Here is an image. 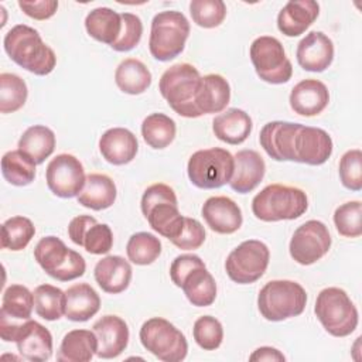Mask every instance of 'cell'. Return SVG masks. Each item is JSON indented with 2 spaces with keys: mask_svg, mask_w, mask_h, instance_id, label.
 <instances>
[{
  "mask_svg": "<svg viewBox=\"0 0 362 362\" xmlns=\"http://www.w3.org/2000/svg\"><path fill=\"white\" fill-rule=\"evenodd\" d=\"M263 150L276 161L321 165L332 154L331 136L320 129L291 122H269L259 134Z\"/></svg>",
  "mask_w": 362,
  "mask_h": 362,
  "instance_id": "6da1fadb",
  "label": "cell"
},
{
  "mask_svg": "<svg viewBox=\"0 0 362 362\" xmlns=\"http://www.w3.org/2000/svg\"><path fill=\"white\" fill-rule=\"evenodd\" d=\"M3 45L11 61L34 75L45 76L55 68V52L30 25L17 24L10 28L4 35Z\"/></svg>",
  "mask_w": 362,
  "mask_h": 362,
  "instance_id": "7a4b0ae2",
  "label": "cell"
},
{
  "mask_svg": "<svg viewBox=\"0 0 362 362\" xmlns=\"http://www.w3.org/2000/svg\"><path fill=\"white\" fill-rule=\"evenodd\" d=\"M140 206L151 229L168 240H174L182 230L185 216L180 214L177 195L167 184L157 182L147 187Z\"/></svg>",
  "mask_w": 362,
  "mask_h": 362,
  "instance_id": "3957f363",
  "label": "cell"
},
{
  "mask_svg": "<svg viewBox=\"0 0 362 362\" xmlns=\"http://www.w3.org/2000/svg\"><path fill=\"white\" fill-rule=\"evenodd\" d=\"M199 71L187 62L175 64L164 71L158 89L170 107L182 117H199L195 106V96L201 85Z\"/></svg>",
  "mask_w": 362,
  "mask_h": 362,
  "instance_id": "277c9868",
  "label": "cell"
},
{
  "mask_svg": "<svg viewBox=\"0 0 362 362\" xmlns=\"http://www.w3.org/2000/svg\"><path fill=\"white\" fill-rule=\"evenodd\" d=\"M307 208L308 199L303 189L281 184L264 187L252 199L253 215L264 222L297 219Z\"/></svg>",
  "mask_w": 362,
  "mask_h": 362,
  "instance_id": "5b68a950",
  "label": "cell"
},
{
  "mask_svg": "<svg viewBox=\"0 0 362 362\" xmlns=\"http://www.w3.org/2000/svg\"><path fill=\"white\" fill-rule=\"evenodd\" d=\"M189 35V23L187 17L177 10L160 11L153 17L148 49L157 59L167 62L178 57L185 47Z\"/></svg>",
  "mask_w": 362,
  "mask_h": 362,
  "instance_id": "8992f818",
  "label": "cell"
},
{
  "mask_svg": "<svg viewBox=\"0 0 362 362\" xmlns=\"http://www.w3.org/2000/svg\"><path fill=\"white\" fill-rule=\"evenodd\" d=\"M307 304L304 287L293 280H272L257 296V307L267 321H283L300 315Z\"/></svg>",
  "mask_w": 362,
  "mask_h": 362,
  "instance_id": "52a82bcc",
  "label": "cell"
},
{
  "mask_svg": "<svg viewBox=\"0 0 362 362\" xmlns=\"http://www.w3.org/2000/svg\"><path fill=\"white\" fill-rule=\"evenodd\" d=\"M314 311L325 331L338 338L348 337L358 325V310L346 291L339 287L321 290Z\"/></svg>",
  "mask_w": 362,
  "mask_h": 362,
  "instance_id": "ba28073f",
  "label": "cell"
},
{
  "mask_svg": "<svg viewBox=\"0 0 362 362\" xmlns=\"http://www.w3.org/2000/svg\"><path fill=\"white\" fill-rule=\"evenodd\" d=\"M235 170L233 156L221 147L195 151L187 165L189 181L202 189L221 188L229 184Z\"/></svg>",
  "mask_w": 362,
  "mask_h": 362,
  "instance_id": "9c48e42d",
  "label": "cell"
},
{
  "mask_svg": "<svg viewBox=\"0 0 362 362\" xmlns=\"http://www.w3.org/2000/svg\"><path fill=\"white\" fill-rule=\"evenodd\" d=\"M34 259L48 276L59 281L75 280L86 269L85 259L57 236L42 238L34 249Z\"/></svg>",
  "mask_w": 362,
  "mask_h": 362,
  "instance_id": "30bf717a",
  "label": "cell"
},
{
  "mask_svg": "<svg viewBox=\"0 0 362 362\" xmlns=\"http://www.w3.org/2000/svg\"><path fill=\"white\" fill-rule=\"evenodd\" d=\"M139 337L141 345L160 361L180 362L187 356L188 342L184 334L165 318L153 317L143 322Z\"/></svg>",
  "mask_w": 362,
  "mask_h": 362,
  "instance_id": "8fae6325",
  "label": "cell"
},
{
  "mask_svg": "<svg viewBox=\"0 0 362 362\" xmlns=\"http://www.w3.org/2000/svg\"><path fill=\"white\" fill-rule=\"evenodd\" d=\"M250 61L257 76L273 85L286 83L291 79L293 66L286 57L283 44L270 35L256 38L249 49Z\"/></svg>",
  "mask_w": 362,
  "mask_h": 362,
  "instance_id": "7c38bea8",
  "label": "cell"
},
{
  "mask_svg": "<svg viewBox=\"0 0 362 362\" xmlns=\"http://www.w3.org/2000/svg\"><path fill=\"white\" fill-rule=\"evenodd\" d=\"M269 260V247L260 240L249 239L238 245L228 255L225 270L232 281L238 284H250L264 274Z\"/></svg>",
  "mask_w": 362,
  "mask_h": 362,
  "instance_id": "4fadbf2b",
  "label": "cell"
},
{
  "mask_svg": "<svg viewBox=\"0 0 362 362\" xmlns=\"http://www.w3.org/2000/svg\"><path fill=\"white\" fill-rule=\"evenodd\" d=\"M331 247V235L321 221H307L300 225L290 240V256L303 266H308L324 257Z\"/></svg>",
  "mask_w": 362,
  "mask_h": 362,
  "instance_id": "5bb4252c",
  "label": "cell"
},
{
  "mask_svg": "<svg viewBox=\"0 0 362 362\" xmlns=\"http://www.w3.org/2000/svg\"><path fill=\"white\" fill-rule=\"evenodd\" d=\"M49 191L59 198H74L82 191L86 175L82 163L72 154H58L52 158L45 171Z\"/></svg>",
  "mask_w": 362,
  "mask_h": 362,
  "instance_id": "9a60e30c",
  "label": "cell"
},
{
  "mask_svg": "<svg viewBox=\"0 0 362 362\" xmlns=\"http://www.w3.org/2000/svg\"><path fill=\"white\" fill-rule=\"evenodd\" d=\"M20 355L33 362H42L52 355V335L37 321L25 320L20 322L13 335Z\"/></svg>",
  "mask_w": 362,
  "mask_h": 362,
  "instance_id": "2e32d148",
  "label": "cell"
},
{
  "mask_svg": "<svg viewBox=\"0 0 362 362\" xmlns=\"http://www.w3.org/2000/svg\"><path fill=\"white\" fill-rule=\"evenodd\" d=\"M93 332L98 339L96 355L102 359L119 356L129 344V327L117 315H103L93 324Z\"/></svg>",
  "mask_w": 362,
  "mask_h": 362,
  "instance_id": "e0dca14e",
  "label": "cell"
},
{
  "mask_svg": "<svg viewBox=\"0 0 362 362\" xmlns=\"http://www.w3.org/2000/svg\"><path fill=\"white\" fill-rule=\"evenodd\" d=\"M296 57L303 69L322 72L332 64L334 44L324 33L311 31L298 42Z\"/></svg>",
  "mask_w": 362,
  "mask_h": 362,
  "instance_id": "ac0fdd59",
  "label": "cell"
},
{
  "mask_svg": "<svg viewBox=\"0 0 362 362\" xmlns=\"http://www.w3.org/2000/svg\"><path fill=\"white\" fill-rule=\"evenodd\" d=\"M206 225L216 233L229 235L236 232L243 222L239 205L228 197H211L201 209Z\"/></svg>",
  "mask_w": 362,
  "mask_h": 362,
  "instance_id": "d6986e66",
  "label": "cell"
},
{
  "mask_svg": "<svg viewBox=\"0 0 362 362\" xmlns=\"http://www.w3.org/2000/svg\"><path fill=\"white\" fill-rule=\"evenodd\" d=\"M320 4L314 0H290L279 11L277 28L286 37L301 35L318 17Z\"/></svg>",
  "mask_w": 362,
  "mask_h": 362,
  "instance_id": "ffe728a7",
  "label": "cell"
},
{
  "mask_svg": "<svg viewBox=\"0 0 362 362\" xmlns=\"http://www.w3.org/2000/svg\"><path fill=\"white\" fill-rule=\"evenodd\" d=\"M233 158L235 170L229 185L239 194H247L262 182L266 173L264 160L255 150H240Z\"/></svg>",
  "mask_w": 362,
  "mask_h": 362,
  "instance_id": "44dd1931",
  "label": "cell"
},
{
  "mask_svg": "<svg viewBox=\"0 0 362 362\" xmlns=\"http://www.w3.org/2000/svg\"><path fill=\"white\" fill-rule=\"evenodd\" d=\"M290 106L300 116H317L329 102L327 86L318 79H304L298 82L290 93Z\"/></svg>",
  "mask_w": 362,
  "mask_h": 362,
  "instance_id": "7402d4cb",
  "label": "cell"
},
{
  "mask_svg": "<svg viewBox=\"0 0 362 362\" xmlns=\"http://www.w3.org/2000/svg\"><path fill=\"white\" fill-rule=\"evenodd\" d=\"M99 150L107 163L113 165H123L136 157L139 143L130 130L124 127H113L100 136Z\"/></svg>",
  "mask_w": 362,
  "mask_h": 362,
  "instance_id": "603a6c76",
  "label": "cell"
},
{
  "mask_svg": "<svg viewBox=\"0 0 362 362\" xmlns=\"http://www.w3.org/2000/svg\"><path fill=\"white\" fill-rule=\"evenodd\" d=\"M132 266L122 256H106L100 259L93 270L99 287L109 294L124 291L132 280Z\"/></svg>",
  "mask_w": 362,
  "mask_h": 362,
  "instance_id": "cb8c5ba5",
  "label": "cell"
},
{
  "mask_svg": "<svg viewBox=\"0 0 362 362\" xmlns=\"http://www.w3.org/2000/svg\"><path fill=\"white\" fill-rule=\"evenodd\" d=\"M230 100V86L218 74H208L201 78V85L195 96V106L202 115L222 112Z\"/></svg>",
  "mask_w": 362,
  "mask_h": 362,
  "instance_id": "d4e9b609",
  "label": "cell"
},
{
  "mask_svg": "<svg viewBox=\"0 0 362 362\" xmlns=\"http://www.w3.org/2000/svg\"><path fill=\"white\" fill-rule=\"evenodd\" d=\"M252 127L250 116L238 107L226 109L212 122L214 134L228 144H242L249 137Z\"/></svg>",
  "mask_w": 362,
  "mask_h": 362,
  "instance_id": "484cf974",
  "label": "cell"
},
{
  "mask_svg": "<svg viewBox=\"0 0 362 362\" xmlns=\"http://www.w3.org/2000/svg\"><path fill=\"white\" fill-rule=\"evenodd\" d=\"M100 308L99 294L88 283H78L65 291V317L75 322L92 318Z\"/></svg>",
  "mask_w": 362,
  "mask_h": 362,
  "instance_id": "4316f807",
  "label": "cell"
},
{
  "mask_svg": "<svg viewBox=\"0 0 362 362\" xmlns=\"http://www.w3.org/2000/svg\"><path fill=\"white\" fill-rule=\"evenodd\" d=\"M116 194V185L109 175L93 173L86 175L85 185L76 198L82 206L102 211L115 204Z\"/></svg>",
  "mask_w": 362,
  "mask_h": 362,
  "instance_id": "83f0119b",
  "label": "cell"
},
{
  "mask_svg": "<svg viewBox=\"0 0 362 362\" xmlns=\"http://www.w3.org/2000/svg\"><path fill=\"white\" fill-rule=\"evenodd\" d=\"M98 349V339L90 329H72L66 332L59 345L57 359L61 362H88Z\"/></svg>",
  "mask_w": 362,
  "mask_h": 362,
  "instance_id": "f1b7e54d",
  "label": "cell"
},
{
  "mask_svg": "<svg viewBox=\"0 0 362 362\" xmlns=\"http://www.w3.org/2000/svg\"><path fill=\"white\" fill-rule=\"evenodd\" d=\"M85 28L96 41L112 45L120 35L122 17L109 7H98L88 13Z\"/></svg>",
  "mask_w": 362,
  "mask_h": 362,
  "instance_id": "f546056e",
  "label": "cell"
},
{
  "mask_svg": "<svg viewBox=\"0 0 362 362\" xmlns=\"http://www.w3.org/2000/svg\"><path fill=\"white\" fill-rule=\"evenodd\" d=\"M115 82L122 92L140 95L151 85V72L140 59L126 58L116 68Z\"/></svg>",
  "mask_w": 362,
  "mask_h": 362,
  "instance_id": "4dcf8cb0",
  "label": "cell"
},
{
  "mask_svg": "<svg viewBox=\"0 0 362 362\" xmlns=\"http://www.w3.org/2000/svg\"><path fill=\"white\" fill-rule=\"evenodd\" d=\"M55 148L54 132L42 124L28 127L18 140V150L28 156L35 164H42Z\"/></svg>",
  "mask_w": 362,
  "mask_h": 362,
  "instance_id": "1f68e13d",
  "label": "cell"
},
{
  "mask_svg": "<svg viewBox=\"0 0 362 362\" xmlns=\"http://www.w3.org/2000/svg\"><path fill=\"white\" fill-rule=\"evenodd\" d=\"M181 288L195 307H208L216 298V283L205 266L191 270L182 280Z\"/></svg>",
  "mask_w": 362,
  "mask_h": 362,
  "instance_id": "d6a6232c",
  "label": "cell"
},
{
  "mask_svg": "<svg viewBox=\"0 0 362 362\" xmlns=\"http://www.w3.org/2000/svg\"><path fill=\"white\" fill-rule=\"evenodd\" d=\"M175 122L164 113H151L141 123V136L147 146L160 150L170 146L175 137Z\"/></svg>",
  "mask_w": 362,
  "mask_h": 362,
  "instance_id": "836d02e7",
  "label": "cell"
},
{
  "mask_svg": "<svg viewBox=\"0 0 362 362\" xmlns=\"http://www.w3.org/2000/svg\"><path fill=\"white\" fill-rule=\"evenodd\" d=\"M35 163L23 151H7L1 158V174L4 180L16 187H24L35 178Z\"/></svg>",
  "mask_w": 362,
  "mask_h": 362,
  "instance_id": "e575fe53",
  "label": "cell"
},
{
  "mask_svg": "<svg viewBox=\"0 0 362 362\" xmlns=\"http://www.w3.org/2000/svg\"><path fill=\"white\" fill-rule=\"evenodd\" d=\"M34 308V294L21 284H11L3 293L0 314L14 321L31 318Z\"/></svg>",
  "mask_w": 362,
  "mask_h": 362,
  "instance_id": "d590c367",
  "label": "cell"
},
{
  "mask_svg": "<svg viewBox=\"0 0 362 362\" xmlns=\"http://www.w3.org/2000/svg\"><path fill=\"white\" fill-rule=\"evenodd\" d=\"M34 310L47 321L59 320L65 315V291L51 284H41L34 290Z\"/></svg>",
  "mask_w": 362,
  "mask_h": 362,
  "instance_id": "8d00e7d4",
  "label": "cell"
},
{
  "mask_svg": "<svg viewBox=\"0 0 362 362\" xmlns=\"http://www.w3.org/2000/svg\"><path fill=\"white\" fill-rule=\"evenodd\" d=\"M35 235L34 223L25 216H11L1 225V247L13 252L23 250Z\"/></svg>",
  "mask_w": 362,
  "mask_h": 362,
  "instance_id": "74e56055",
  "label": "cell"
},
{
  "mask_svg": "<svg viewBox=\"0 0 362 362\" xmlns=\"http://www.w3.org/2000/svg\"><path fill=\"white\" fill-rule=\"evenodd\" d=\"M126 253L132 263L139 266L151 264L161 253V242L148 232L133 233L126 245Z\"/></svg>",
  "mask_w": 362,
  "mask_h": 362,
  "instance_id": "f35d334b",
  "label": "cell"
},
{
  "mask_svg": "<svg viewBox=\"0 0 362 362\" xmlns=\"http://www.w3.org/2000/svg\"><path fill=\"white\" fill-rule=\"evenodd\" d=\"M28 89L18 75L3 72L0 75V112L13 113L21 109L27 100Z\"/></svg>",
  "mask_w": 362,
  "mask_h": 362,
  "instance_id": "ab89813d",
  "label": "cell"
},
{
  "mask_svg": "<svg viewBox=\"0 0 362 362\" xmlns=\"http://www.w3.org/2000/svg\"><path fill=\"white\" fill-rule=\"evenodd\" d=\"M337 232L345 238H358L362 235V204L349 201L339 205L334 212Z\"/></svg>",
  "mask_w": 362,
  "mask_h": 362,
  "instance_id": "60d3db41",
  "label": "cell"
},
{
  "mask_svg": "<svg viewBox=\"0 0 362 362\" xmlns=\"http://www.w3.org/2000/svg\"><path fill=\"white\" fill-rule=\"evenodd\" d=\"M192 21L202 28H215L226 17V4L222 0H192L189 3Z\"/></svg>",
  "mask_w": 362,
  "mask_h": 362,
  "instance_id": "b9f144b4",
  "label": "cell"
},
{
  "mask_svg": "<svg viewBox=\"0 0 362 362\" xmlns=\"http://www.w3.org/2000/svg\"><path fill=\"white\" fill-rule=\"evenodd\" d=\"M192 335L198 346L204 351H214L221 346L223 339V328L219 320L212 315H202L194 322Z\"/></svg>",
  "mask_w": 362,
  "mask_h": 362,
  "instance_id": "7bdbcfd3",
  "label": "cell"
},
{
  "mask_svg": "<svg viewBox=\"0 0 362 362\" xmlns=\"http://www.w3.org/2000/svg\"><path fill=\"white\" fill-rule=\"evenodd\" d=\"M339 178L345 188L351 191L362 189V151L348 150L339 160Z\"/></svg>",
  "mask_w": 362,
  "mask_h": 362,
  "instance_id": "ee69618b",
  "label": "cell"
},
{
  "mask_svg": "<svg viewBox=\"0 0 362 362\" xmlns=\"http://www.w3.org/2000/svg\"><path fill=\"white\" fill-rule=\"evenodd\" d=\"M122 30L119 38L110 45L117 52L132 51L141 40L143 23L139 16L133 13H122Z\"/></svg>",
  "mask_w": 362,
  "mask_h": 362,
  "instance_id": "f6af8a7d",
  "label": "cell"
},
{
  "mask_svg": "<svg viewBox=\"0 0 362 362\" xmlns=\"http://www.w3.org/2000/svg\"><path fill=\"white\" fill-rule=\"evenodd\" d=\"M112 246L113 233L110 226L106 223H99L98 221L86 229L82 238V247L92 255H105L112 249Z\"/></svg>",
  "mask_w": 362,
  "mask_h": 362,
  "instance_id": "bcb514c9",
  "label": "cell"
},
{
  "mask_svg": "<svg viewBox=\"0 0 362 362\" xmlns=\"http://www.w3.org/2000/svg\"><path fill=\"white\" fill-rule=\"evenodd\" d=\"M205 236L206 235L202 223L194 218L185 216L182 230L174 240H171V243L182 250H195L202 246Z\"/></svg>",
  "mask_w": 362,
  "mask_h": 362,
  "instance_id": "7dc6e473",
  "label": "cell"
},
{
  "mask_svg": "<svg viewBox=\"0 0 362 362\" xmlns=\"http://www.w3.org/2000/svg\"><path fill=\"white\" fill-rule=\"evenodd\" d=\"M202 266H205V263L201 260L199 256L188 255V253L180 255L173 260V263L170 266V277L177 287H181L185 276L191 270H194L197 267H202Z\"/></svg>",
  "mask_w": 362,
  "mask_h": 362,
  "instance_id": "c3c4849f",
  "label": "cell"
},
{
  "mask_svg": "<svg viewBox=\"0 0 362 362\" xmlns=\"http://www.w3.org/2000/svg\"><path fill=\"white\" fill-rule=\"evenodd\" d=\"M18 7L23 10V13L34 20H47L52 17L57 13L58 1L55 0H20Z\"/></svg>",
  "mask_w": 362,
  "mask_h": 362,
  "instance_id": "681fc988",
  "label": "cell"
},
{
  "mask_svg": "<svg viewBox=\"0 0 362 362\" xmlns=\"http://www.w3.org/2000/svg\"><path fill=\"white\" fill-rule=\"evenodd\" d=\"M96 219L93 216H89V215H79V216H75L69 225H68V235L71 238V240L78 245V246H82V238L86 232V229L95 223Z\"/></svg>",
  "mask_w": 362,
  "mask_h": 362,
  "instance_id": "f907efd6",
  "label": "cell"
},
{
  "mask_svg": "<svg viewBox=\"0 0 362 362\" xmlns=\"http://www.w3.org/2000/svg\"><path fill=\"white\" fill-rule=\"evenodd\" d=\"M249 359L250 361H277V362H283V361H286V356L276 348L260 346L249 356Z\"/></svg>",
  "mask_w": 362,
  "mask_h": 362,
  "instance_id": "816d5d0a",
  "label": "cell"
}]
</instances>
